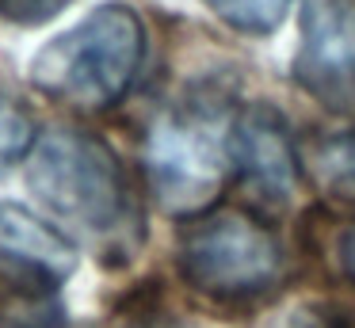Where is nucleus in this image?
<instances>
[{
  "label": "nucleus",
  "mask_w": 355,
  "mask_h": 328,
  "mask_svg": "<svg viewBox=\"0 0 355 328\" xmlns=\"http://www.w3.org/2000/svg\"><path fill=\"white\" fill-rule=\"evenodd\" d=\"M230 168V126L207 107H176L146 137V172L168 214H195L218 198Z\"/></svg>",
  "instance_id": "nucleus-3"
},
{
  "label": "nucleus",
  "mask_w": 355,
  "mask_h": 328,
  "mask_svg": "<svg viewBox=\"0 0 355 328\" xmlns=\"http://www.w3.org/2000/svg\"><path fill=\"white\" fill-rule=\"evenodd\" d=\"M187 282L214 297H248L283 275V244L271 229L241 210H222L195 221L180 241Z\"/></svg>",
  "instance_id": "nucleus-4"
},
{
  "label": "nucleus",
  "mask_w": 355,
  "mask_h": 328,
  "mask_svg": "<svg viewBox=\"0 0 355 328\" xmlns=\"http://www.w3.org/2000/svg\"><path fill=\"white\" fill-rule=\"evenodd\" d=\"M130 328H168V325H157V320H141V325H130Z\"/></svg>",
  "instance_id": "nucleus-13"
},
{
  "label": "nucleus",
  "mask_w": 355,
  "mask_h": 328,
  "mask_svg": "<svg viewBox=\"0 0 355 328\" xmlns=\"http://www.w3.org/2000/svg\"><path fill=\"white\" fill-rule=\"evenodd\" d=\"M27 183L42 206L88 233H111L126 218L119 157L85 130H50L35 141Z\"/></svg>",
  "instance_id": "nucleus-2"
},
{
  "label": "nucleus",
  "mask_w": 355,
  "mask_h": 328,
  "mask_svg": "<svg viewBox=\"0 0 355 328\" xmlns=\"http://www.w3.org/2000/svg\"><path fill=\"white\" fill-rule=\"evenodd\" d=\"M230 164L268 198H286L298 180V149L286 119L271 103L241 107L230 119Z\"/></svg>",
  "instance_id": "nucleus-6"
},
{
  "label": "nucleus",
  "mask_w": 355,
  "mask_h": 328,
  "mask_svg": "<svg viewBox=\"0 0 355 328\" xmlns=\"http://www.w3.org/2000/svg\"><path fill=\"white\" fill-rule=\"evenodd\" d=\"M77 267V248L24 206H0V271L4 282L54 290Z\"/></svg>",
  "instance_id": "nucleus-7"
},
{
  "label": "nucleus",
  "mask_w": 355,
  "mask_h": 328,
  "mask_svg": "<svg viewBox=\"0 0 355 328\" xmlns=\"http://www.w3.org/2000/svg\"><path fill=\"white\" fill-rule=\"evenodd\" d=\"M309 164H313L317 180L329 191L355 195V130L321 137L313 145V153H309Z\"/></svg>",
  "instance_id": "nucleus-8"
},
{
  "label": "nucleus",
  "mask_w": 355,
  "mask_h": 328,
  "mask_svg": "<svg viewBox=\"0 0 355 328\" xmlns=\"http://www.w3.org/2000/svg\"><path fill=\"white\" fill-rule=\"evenodd\" d=\"M27 149H35V122L24 107L0 96V168L16 164Z\"/></svg>",
  "instance_id": "nucleus-10"
},
{
  "label": "nucleus",
  "mask_w": 355,
  "mask_h": 328,
  "mask_svg": "<svg viewBox=\"0 0 355 328\" xmlns=\"http://www.w3.org/2000/svg\"><path fill=\"white\" fill-rule=\"evenodd\" d=\"M340 267H344V275L355 282V221L344 229V236H340Z\"/></svg>",
  "instance_id": "nucleus-12"
},
{
  "label": "nucleus",
  "mask_w": 355,
  "mask_h": 328,
  "mask_svg": "<svg viewBox=\"0 0 355 328\" xmlns=\"http://www.w3.org/2000/svg\"><path fill=\"white\" fill-rule=\"evenodd\" d=\"M202 4L245 35H271L291 12V0H202Z\"/></svg>",
  "instance_id": "nucleus-9"
},
{
  "label": "nucleus",
  "mask_w": 355,
  "mask_h": 328,
  "mask_svg": "<svg viewBox=\"0 0 355 328\" xmlns=\"http://www.w3.org/2000/svg\"><path fill=\"white\" fill-rule=\"evenodd\" d=\"M146 27L126 4H100L31 61V84L77 111H107L138 80Z\"/></svg>",
  "instance_id": "nucleus-1"
},
{
  "label": "nucleus",
  "mask_w": 355,
  "mask_h": 328,
  "mask_svg": "<svg viewBox=\"0 0 355 328\" xmlns=\"http://www.w3.org/2000/svg\"><path fill=\"white\" fill-rule=\"evenodd\" d=\"M69 4L73 0H0V19L16 23V27H42Z\"/></svg>",
  "instance_id": "nucleus-11"
},
{
  "label": "nucleus",
  "mask_w": 355,
  "mask_h": 328,
  "mask_svg": "<svg viewBox=\"0 0 355 328\" xmlns=\"http://www.w3.org/2000/svg\"><path fill=\"white\" fill-rule=\"evenodd\" d=\"M0 328H4V325H0Z\"/></svg>",
  "instance_id": "nucleus-14"
},
{
  "label": "nucleus",
  "mask_w": 355,
  "mask_h": 328,
  "mask_svg": "<svg viewBox=\"0 0 355 328\" xmlns=\"http://www.w3.org/2000/svg\"><path fill=\"white\" fill-rule=\"evenodd\" d=\"M294 80L332 107L355 99V0H302Z\"/></svg>",
  "instance_id": "nucleus-5"
}]
</instances>
